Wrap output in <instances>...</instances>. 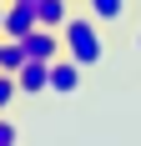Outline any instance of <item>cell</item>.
Here are the masks:
<instances>
[{
  "label": "cell",
  "mask_w": 141,
  "mask_h": 146,
  "mask_svg": "<svg viewBox=\"0 0 141 146\" xmlns=\"http://www.w3.org/2000/svg\"><path fill=\"white\" fill-rule=\"evenodd\" d=\"M61 45H66V56L76 66H96L106 56V45H101V30L86 20V15H70L66 25H61Z\"/></svg>",
  "instance_id": "cell-1"
},
{
  "label": "cell",
  "mask_w": 141,
  "mask_h": 146,
  "mask_svg": "<svg viewBox=\"0 0 141 146\" xmlns=\"http://www.w3.org/2000/svg\"><path fill=\"white\" fill-rule=\"evenodd\" d=\"M25 5H35V0H25Z\"/></svg>",
  "instance_id": "cell-11"
},
{
  "label": "cell",
  "mask_w": 141,
  "mask_h": 146,
  "mask_svg": "<svg viewBox=\"0 0 141 146\" xmlns=\"http://www.w3.org/2000/svg\"><path fill=\"white\" fill-rule=\"evenodd\" d=\"M66 20H70V5H66V0H35V25L61 30Z\"/></svg>",
  "instance_id": "cell-6"
},
{
  "label": "cell",
  "mask_w": 141,
  "mask_h": 146,
  "mask_svg": "<svg viewBox=\"0 0 141 146\" xmlns=\"http://www.w3.org/2000/svg\"><path fill=\"white\" fill-rule=\"evenodd\" d=\"M10 96H20V86H15V76H5V71H0V111L10 106Z\"/></svg>",
  "instance_id": "cell-9"
},
{
  "label": "cell",
  "mask_w": 141,
  "mask_h": 146,
  "mask_svg": "<svg viewBox=\"0 0 141 146\" xmlns=\"http://www.w3.org/2000/svg\"><path fill=\"white\" fill-rule=\"evenodd\" d=\"M5 5H10V0H0V25H5Z\"/></svg>",
  "instance_id": "cell-10"
},
{
  "label": "cell",
  "mask_w": 141,
  "mask_h": 146,
  "mask_svg": "<svg viewBox=\"0 0 141 146\" xmlns=\"http://www.w3.org/2000/svg\"><path fill=\"white\" fill-rule=\"evenodd\" d=\"M61 50H66V45H61V30L35 25V30L25 35V56H30V60H61Z\"/></svg>",
  "instance_id": "cell-3"
},
{
  "label": "cell",
  "mask_w": 141,
  "mask_h": 146,
  "mask_svg": "<svg viewBox=\"0 0 141 146\" xmlns=\"http://www.w3.org/2000/svg\"><path fill=\"white\" fill-rule=\"evenodd\" d=\"M30 30H35V5L10 0V5H5V25H0V35H5V40H25Z\"/></svg>",
  "instance_id": "cell-2"
},
{
  "label": "cell",
  "mask_w": 141,
  "mask_h": 146,
  "mask_svg": "<svg viewBox=\"0 0 141 146\" xmlns=\"http://www.w3.org/2000/svg\"><path fill=\"white\" fill-rule=\"evenodd\" d=\"M25 60H30L25 56V40H0V71H5V76H15Z\"/></svg>",
  "instance_id": "cell-7"
},
{
  "label": "cell",
  "mask_w": 141,
  "mask_h": 146,
  "mask_svg": "<svg viewBox=\"0 0 141 146\" xmlns=\"http://www.w3.org/2000/svg\"><path fill=\"white\" fill-rule=\"evenodd\" d=\"M15 86H20V96H41V91H51V60H25V66L15 71Z\"/></svg>",
  "instance_id": "cell-4"
},
{
  "label": "cell",
  "mask_w": 141,
  "mask_h": 146,
  "mask_svg": "<svg viewBox=\"0 0 141 146\" xmlns=\"http://www.w3.org/2000/svg\"><path fill=\"white\" fill-rule=\"evenodd\" d=\"M51 91H56V96H76V91H81V66H76V60H51Z\"/></svg>",
  "instance_id": "cell-5"
},
{
  "label": "cell",
  "mask_w": 141,
  "mask_h": 146,
  "mask_svg": "<svg viewBox=\"0 0 141 146\" xmlns=\"http://www.w3.org/2000/svg\"><path fill=\"white\" fill-rule=\"evenodd\" d=\"M121 10H126V0H91V15L96 20H121Z\"/></svg>",
  "instance_id": "cell-8"
},
{
  "label": "cell",
  "mask_w": 141,
  "mask_h": 146,
  "mask_svg": "<svg viewBox=\"0 0 141 146\" xmlns=\"http://www.w3.org/2000/svg\"><path fill=\"white\" fill-rule=\"evenodd\" d=\"M136 45H141V35H136Z\"/></svg>",
  "instance_id": "cell-12"
}]
</instances>
